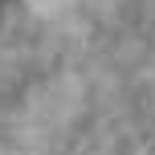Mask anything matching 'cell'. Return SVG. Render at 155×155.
Wrapping results in <instances>:
<instances>
[{"label": "cell", "mask_w": 155, "mask_h": 155, "mask_svg": "<svg viewBox=\"0 0 155 155\" xmlns=\"http://www.w3.org/2000/svg\"><path fill=\"white\" fill-rule=\"evenodd\" d=\"M0 4H4V0H0Z\"/></svg>", "instance_id": "obj_1"}]
</instances>
